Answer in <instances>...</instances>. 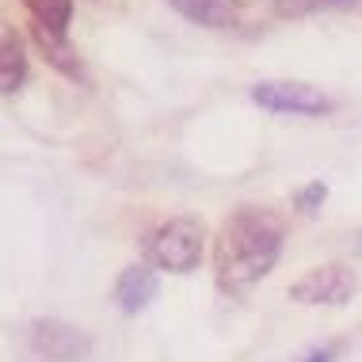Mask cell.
I'll use <instances>...</instances> for the list:
<instances>
[{
	"mask_svg": "<svg viewBox=\"0 0 362 362\" xmlns=\"http://www.w3.org/2000/svg\"><path fill=\"white\" fill-rule=\"evenodd\" d=\"M282 256V225L267 210H237L218 229L214 240V275L218 286L229 293H244Z\"/></svg>",
	"mask_w": 362,
	"mask_h": 362,
	"instance_id": "6da1fadb",
	"label": "cell"
},
{
	"mask_svg": "<svg viewBox=\"0 0 362 362\" xmlns=\"http://www.w3.org/2000/svg\"><path fill=\"white\" fill-rule=\"evenodd\" d=\"M202 248H206V225L191 214H180V218L160 221L145 237V263L168 275H187L199 267Z\"/></svg>",
	"mask_w": 362,
	"mask_h": 362,
	"instance_id": "7a4b0ae2",
	"label": "cell"
},
{
	"mask_svg": "<svg viewBox=\"0 0 362 362\" xmlns=\"http://www.w3.org/2000/svg\"><path fill=\"white\" fill-rule=\"evenodd\" d=\"M19 355L23 362H84L88 339L84 332L62 325V320H35L23 332Z\"/></svg>",
	"mask_w": 362,
	"mask_h": 362,
	"instance_id": "3957f363",
	"label": "cell"
},
{
	"mask_svg": "<svg viewBox=\"0 0 362 362\" xmlns=\"http://www.w3.org/2000/svg\"><path fill=\"white\" fill-rule=\"evenodd\" d=\"M358 290L355 271L344 263H325V267L305 271L298 282H290V301L293 305H347Z\"/></svg>",
	"mask_w": 362,
	"mask_h": 362,
	"instance_id": "277c9868",
	"label": "cell"
},
{
	"mask_svg": "<svg viewBox=\"0 0 362 362\" xmlns=\"http://www.w3.org/2000/svg\"><path fill=\"white\" fill-rule=\"evenodd\" d=\"M252 100L263 111H275V115H325L332 107L320 88L301 81H263L252 88Z\"/></svg>",
	"mask_w": 362,
	"mask_h": 362,
	"instance_id": "5b68a950",
	"label": "cell"
},
{
	"mask_svg": "<svg viewBox=\"0 0 362 362\" xmlns=\"http://www.w3.org/2000/svg\"><path fill=\"white\" fill-rule=\"evenodd\" d=\"M156 290H160V282H156L149 263H134V267H126L119 275V282H115V301H119L122 313L134 317V313H141L156 298Z\"/></svg>",
	"mask_w": 362,
	"mask_h": 362,
	"instance_id": "8992f818",
	"label": "cell"
},
{
	"mask_svg": "<svg viewBox=\"0 0 362 362\" xmlns=\"http://www.w3.org/2000/svg\"><path fill=\"white\" fill-rule=\"evenodd\" d=\"M0 88H4V95H12L19 84H23V73H27V62H23V46H19V38L12 27H4V35H0Z\"/></svg>",
	"mask_w": 362,
	"mask_h": 362,
	"instance_id": "52a82bcc",
	"label": "cell"
},
{
	"mask_svg": "<svg viewBox=\"0 0 362 362\" xmlns=\"http://www.w3.org/2000/svg\"><path fill=\"white\" fill-rule=\"evenodd\" d=\"M180 16H187L191 23L202 27H233V8L221 0H168Z\"/></svg>",
	"mask_w": 362,
	"mask_h": 362,
	"instance_id": "ba28073f",
	"label": "cell"
},
{
	"mask_svg": "<svg viewBox=\"0 0 362 362\" xmlns=\"http://www.w3.org/2000/svg\"><path fill=\"white\" fill-rule=\"evenodd\" d=\"M27 12H31L35 27H46V31L62 35L69 31V19H73V0H23Z\"/></svg>",
	"mask_w": 362,
	"mask_h": 362,
	"instance_id": "9c48e42d",
	"label": "cell"
},
{
	"mask_svg": "<svg viewBox=\"0 0 362 362\" xmlns=\"http://www.w3.org/2000/svg\"><path fill=\"white\" fill-rule=\"evenodd\" d=\"M35 42H38V50L46 54V62H50L54 69H62L65 76H81V57L65 46L62 35L46 31V27H35Z\"/></svg>",
	"mask_w": 362,
	"mask_h": 362,
	"instance_id": "30bf717a",
	"label": "cell"
},
{
	"mask_svg": "<svg viewBox=\"0 0 362 362\" xmlns=\"http://www.w3.org/2000/svg\"><path fill=\"white\" fill-rule=\"evenodd\" d=\"M336 4H347V0H275V12L279 16H309L317 8H336Z\"/></svg>",
	"mask_w": 362,
	"mask_h": 362,
	"instance_id": "8fae6325",
	"label": "cell"
},
{
	"mask_svg": "<svg viewBox=\"0 0 362 362\" xmlns=\"http://www.w3.org/2000/svg\"><path fill=\"white\" fill-rule=\"evenodd\" d=\"M325 199H328V187H325V183H309V187L298 194V210H301V214H313Z\"/></svg>",
	"mask_w": 362,
	"mask_h": 362,
	"instance_id": "7c38bea8",
	"label": "cell"
},
{
	"mask_svg": "<svg viewBox=\"0 0 362 362\" xmlns=\"http://www.w3.org/2000/svg\"><path fill=\"white\" fill-rule=\"evenodd\" d=\"M339 351H344V347L332 344V347H320V351H313V355H305L301 362H336V358H339Z\"/></svg>",
	"mask_w": 362,
	"mask_h": 362,
	"instance_id": "4fadbf2b",
	"label": "cell"
},
{
	"mask_svg": "<svg viewBox=\"0 0 362 362\" xmlns=\"http://www.w3.org/2000/svg\"><path fill=\"white\" fill-rule=\"evenodd\" d=\"M221 4H229V8H248V4H256V0H221Z\"/></svg>",
	"mask_w": 362,
	"mask_h": 362,
	"instance_id": "5bb4252c",
	"label": "cell"
}]
</instances>
